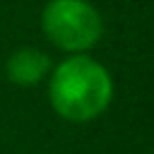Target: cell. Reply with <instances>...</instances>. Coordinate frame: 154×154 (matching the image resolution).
<instances>
[{"label": "cell", "instance_id": "6da1fadb", "mask_svg": "<svg viewBox=\"0 0 154 154\" xmlns=\"http://www.w3.org/2000/svg\"><path fill=\"white\" fill-rule=\"evenodd\" d=\"M113 96V79L108 70L89 55H72L58 63L51 72L48 99L53 111L70 123H87L99 118Z\"/></svg>", "mask_w": 154, "mask_h": 154}, {"label": "cell", "instance_id": "7a4b0ae2", "mask_svg": "<svg viewBox=\"0 0 154 154\" xmlns=\"http://www.w3.org/2000/svg\"><path fill=\"white\" fill-rule=\"evenodd\" d=\"M41 26L58 48L70 53L91 48L103 34V19L87 0H48L41 12Z\"/></svg>", "mask_w": 154, "mask_h": 154}, {"label": "cell", "instance_id": "3957f363", "mask_svg": "<svg viewBox=\"0 0 154 154\" xmlns=\"http://www.w3.org/2000/svg\"><path fill=\"white\" fill-rule=\"evenodd\" d=\"M51 72V58L38 48H17L5 60V75L12 84L34 87Z\"/></svg>", "mask_w": 154, "mask_h": 154}]
</instances>
